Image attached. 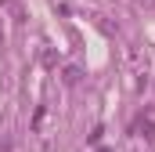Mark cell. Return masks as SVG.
Here are the masks:
<instances>
[{
  "label": "cell",
  "mask_w": 155,
  "mask_h": 152,
  "mask_svg": "<svg viewBox=\"0 0 155 152\" xmlns=\"http://www.w3.org/2000/svg\"><path fill=\"white\" fill-rule=\"evenodd\" d=\"M137 134H141L144 141L155 138V119H152V116H141V119H137Z\"/></svg>",
  "instance_id": "1"
},
{
  "label": "cell",
  "mask_w": 155,
  "mask_h": 152,
  "mask_svg": "<svg viewBox=\"0 0 155 152\" xmlns=\"http://www.w3.org/2000/svg\"><path fill=\"white\" fill-rule=\"evenodd\" d=\"M43 119H47V109L40 105V109H36V116H33V130H40V127H43Z\"/></svg>",
  "instance_id": "2"
},
{
  "label": "cell",
  "mask_w": 155,
  "mask_h": 152,
  "mask_svg": "<svg viewBox=\"0 0 155 152\" xmlns=\"http://www.w3.org/2000/svg\"><path fill=\"white\" fill-rule=\"evenodd\" d=\"M101 152H108V149H101Z\"/></svg>",
  "instance_id": "3"
},
{
  "label": "cell",
  "mask_w": 155,
  "mask_h": 152,
  "mask_svg": "<svg viewBox=\"0 0 155 152\" xmlns=\"http://www.w3.org/2000/svg\"><path fill=\"white\" fill-rule=\"evenodd\" d=\"M0 40H4V36H0Z\"/></svg>",
  "instance_id": "4"
}]
</instances>
